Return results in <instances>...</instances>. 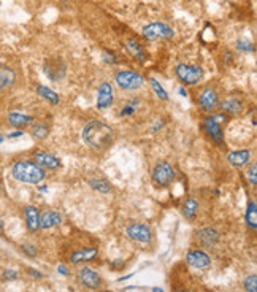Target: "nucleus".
<instances>
[{
    "label": "nucleus",
    "instance_id": "10",
    "mask_svg": "<svg viewBox=\"0 0 257 292\" xmlns=\"http://www.w3.org/2000/svg\"><path fill=\"white\" fill-rule=\"evenodd\" d=\"M113 86L110 83H102L100 87H98V95H97V108L100 110H106L110 108L113 104Z\"/></svg>",
    "mask_w": 257,
    "mask_h": 292
},
{
    "label": "nucleus",
    "instance_id": "22",
    "mask_svg": "<svg viewBox=\"0 0 257 292\" xmlns=\"http://www.w3.org/2000/svg\"><path fill=\"white\" fill-rule=\"evenodd\" d=\"M197 211H199V202L195 199H187L184 204V216L187 219H194Z\"/></svg>",
    "mask_w": 257,
    "mask_h": 292
},
{
    "label": "nucleus",
    "instance_id": "36",
    "mask_svg": "<svg viewBox=\"0 0 257 292\" xmlns=\"http://www.w3.org/2000/svg\"><path fill=\"white\" fill-rule=\"evenodd\" d=\"M31 275H32V276L35 275V276H38V278H42V275H40V271H37V270H31Z\"/></svg>",
    "mask_w": 257,
    "mask_h": 292
},
{
    "label": "nucleus",
    "instance_id": "41",
    "mask_svg": "<svg viewBox=\"0 0 257 292\" xmlns=\"http://www.w3.org/2000/svg\"><path fill=\"white\" fill-rule=\"evenodd\" d=\"M103 292H108V290H103Z\"/></svg>",
    "mask_w": 257,
    "mask_h": 292
},
{
    "label": "nucleus",
    "instance_id": "9",
    "mask_svg": "<svg viewBox=\"0 0 257 292\" xmlns=\"http://www.w3.org/2000/svg\"><path fill=\"white\" fill-rule=\"evenodd\" d=\"M127 235L135 241H140V243H148L151 241V229L145 224H131L127 227Z\"/></svg>",
    "mask_w": 257,
    "mask_h": 292
},
{
    "label": "nucleus",
    "instance_id": "1",
    "mask_svg": "<svg viewBox=\"0 0 257 292\" xmlns=\"http://www.w3.org/2000/svg\"><path fill=\"white\" fill-rule=\"evenodd\" d=\"M83 140L87 146L95 151H103L113 143L114 130L100 121H91L83 129Z\"/></svg>",
    "mask_w": 257,
    "mask_h": 292
},
{
    "label": "nucleus",
    "instance_id": "12",
    "mask_svg": "<svg viewBox=\"0 0 257 292\" xmlns=\"http://www.w3.org/2000/svg\"><path fill=\"white\" fill-rule=\"evenodd\" d=\"M80 281L89 289H97L102 284V278L98 276L97 271H94L92 268H87V267L80 270Z\"/></svg>",
    "mask_w": 257,
    "mask_h": 292
},
{
    "label": "nucleus",
    "instance_id": "23",
    "mask_svg": "<svg viewBox=\"0 0 257 292\" xmlns=\"http://www.w3.org/2000/svg\"><path fill=\"white\" fill-rule=\"evenodd\" d=\"M37 94L40 95V97H43V99H46V100H49L51 104H59V95L54 92V90H51L46 86H38L37 87Z\"/></svg>",
    "mask_w": 257,
    "mask_h": 292
},
{
    "label": "nucleus",
    "instance_id": "26",
    "mask_svg": "<svg viewBox=\"0 0 257 292\" xmlns=\"http://www.w3.org/2000/svg\"><path fill=\"white\" fill-rule=\"evenodd\" d=\"M127 48H128V51H131L135 57H138L140 60L145 59V51H143V48L140 46V43L135 42V40H128V42H127Z\"/></svg>",
    "mask_w": 257,
    "mask_h": 292
},
{
    "label": "nucleus",
    "instance_id": "30",
    "mask_svg": "<svg viewBox=\"0 0 257 292\" xmlns=\"http://www.w3.org/2000/svg\"><path fill=\"white\" fill-rule=\"evenodd\" d=\"M236 48L238 49H241V51H246V53H249V51H252V43L251 42H248V40H240L238 43H236Z\"/></svg>",
    "mask_w": 257,
    "mask_h": 292
},
{
    "label": "nucleus",
    "instance_id": "32",
    "mask_svg": "<svg viewBox=\"0 0 257 292\" xmlns=\"http://www.w3.org/2000/svg\"><path fill=\"white\" fill-rule=\"evenodd\" d=\"M18 278V273L13 270H7L4 273V279H16Z\"/></svg>",
    "mask_w": 257,
    "mask_h": 292
},
{
    "label": "nucleus",
    "instance_id": "31",
    "mask_svg": "<svg viewBox=\"0 0 257 292\" xmlns=\"http://www.w3.org/2000/svg\"><path fill=\"white\" fill-rule=\"evenodd\" d=\"M248 178L251 181V184H255L257 183V165L255 164H252L251 168L248 170Z\"/></svg>",
    "mask_w": 257,
    "mask_h": 292
},
{
    "label": "nucleus",
    "instance_id": "29",
    "mask_svg": "<svg viewBox=\"0 0 257 292\" xmlns=\"http://www.w3.org/2000/svg\"><path fill=\"white\" fill-rule=\"evenodd\" d=\"M244 289L248 292H255L257 290V276L255 275H251L244 279Z\"/></svg>",
    "mask_w": 257,
    "mask_h": 292
},
{
    "label": "nucleus",
    "instance_id": "33",
    "mask_svg": "<svg viewBox=\"0 0 257 292\" xmlns=\"http://www.w3.org/2000/svg\"><path fill=\"white\" fill-rule=\"evenodd\" d=\"M135 112V108L134 107H125V110H122V116H125V115H131V113H134Z\"/></svg>",
    "mask_w": 257,
    "mask_h": 292
},
{
    "label": "nucleus",
    "instance_id": "4",
    "mask_svg": "<svg viewBox=\"0 0 257 292\" xmlns=\"http://www.w3.org/2000/svg\"><path fill=\"white\" fill-rule=\"evenodd\" d=\"M116 83L121 89L135 90V89H140L143 86L145 78L140 73L132 72V70H125V72H119L116 75Z\"/></svg>",
    "mask_w": 257,
    "mask_h": 292
},
{
    "label": "nucleus",
    "instance_id": "38",
    "mask_svg": "<svg viewBox=\"0 0 257 292\" xmlns=\"http://www.w3.org/2000/svg\"><path fill=\"white\" fill-rule=\"evenodd\" d=\"M153 292H164V290H162V289H159V287H154V289H153Z\"/></svg>",
    "mask_w": 257,
    "mask_h": 292
},
{
    "label": "nucleus",
    "instance_id": "21",
    "mask_svg": "<svg viewBox=\"0 0 257 292\" xmlns=\"http://www.w3.org/2000/svg\"><path fill=\"white\" fill-rule=\"evenodd\" d=\"M221 107L225 110V112H229V113H240L241 112V108H243V104H241V100H238L236 97H232V99H227L224 100V102L221 104Z\"/></svg>",
    "mask_w": 257,
    "mask_h": 292
},
{
    "label": "nucleus",
    "instance_id": "14",
    "mask_svg": "<svg viewBox=\"0 0 257 292\" xmlns=\"http://www.w3.org/2000/svg\"><path fill=\"white\" fill-rule=\"evenodd\" d=\"M187 262L195 268H205L211 264V259L208 254L203 253V251L197 249V251H191V253L187 254Z\"/></svg>",
    "mask_w": 257,
    "mask_h": 292
},
{
    "label": "nucleus",
    "instance_id": "6",
    "mask_svg": "<svg viewBox=\"0 0 257 292\" xmlns=\"http://www.w3.org/2000/svg\"><path fill=\"white\" fill-rule=\"evenodd\" d=\"M143 35L148 40H159V38H172L175 35L173 29L162 23H154L143 29Z\"/></svg>",
    "mask_w": 257,
    "mask_h": 292
},
{
    "label": "nucleus",
    "instance_id": "27",
    "mask_svg": "<svg viewBox=\"0 0 257 292\" xmlns=\"http://www.w3.org/2000/svg\"><path fill=\"white\" fill-rule=\"evenodd\" d=\"M48 132H49V129L45 124H37L32 129V137L37 138V140H43V138L48 137Z\"/></svg>",
    "mask_w": 257,
    "mask_h": 292
},
{
    "label": "nucleus",
    "instance_id": "28",
    "mask_svg": "<svg viewBox=\"0 0 257 292\" xmlns=\"http://www.w3.org/2000/svg\"><path fill=\"white\" fill-rule=\"evenodd\" d=\"M151 86H153V89H154V92L157 94V97L159 99H162V100H167L169 99V94L165 92V89L157 83V79H154V78H151Z\"/></svg>",
    "mask_w": 257,
    "mask_h": 292
},
{
    "label": "nucleus",
    "instance_id": "35",
    "mask_svg": "<svg viewBox=\"0 0 257 292\" xmlns=\"http://www.w3.org/2000/svg\"><path fill=\"white\" fill-rule=\"evenodd\" d=\"M59 271H61L62 275H68V270L64 265H59Z\"/></svg>",
    "mask_w": 257,
    "mask_h": 292
},
{
    "label": "nucleus",
    "instance_id": "8",
    "mask_svg": "<svg viewBox=\"0 0 257 292\" xmlns=\"http://www.w3.org/2000/svg\"><path fill=\"white\" fill-rule=\"evenodd\" d=\"M203 127L206 130V134L211 137L213 142H216L217 145H222L224 143V132H222V127L221 124L217 123L214 116L210 118H205L203 119Z\"/></svg>",
    "mask_w": 257,
    "mask_h": 292
},
{
    "label": "nucleus",
    "instance_id": "37",
    "mask_svg": "<svg viewBox=\"0 0 257 292\" xmlns=\"http://www.w3.org/2000/svg\"><path fill=\"white\" fill-rule=\"evenodd\" d=\"M180 94H181V95H184V97H186V95H187V92H186V90H184V89H183V87H181V89H180Z\"/></svg>",
    "mask_w": 257,
    "mask_h": 292
},
{
    "label": "nucleus",
    "instance_id": "34",
    "mask_svg": "<svg viewBox=\"0 0 257 292\" xmlns=\"http://www.w3.org/2000/svg\"><path fill=\"white\" fill-rule=\"evenodd\" d=\"M21 135H23V132H21V130H16V132L10 134V135H8V138H16V137H21Z\"/></svg>",
    "mask_w": 257,
    "mask_h": 292
},
{
    "label": "nucleus",
    "instance_id": "16",
    "mask_svg": "<svg viewBox=\"0 0 257 292\" xmlns=\"http://www.w3.org/2000/svg\"><path fill=\"white\" fill-rule=\"evenodd\" d=\"M16 83V73L7 65L0 64V90L12 87Z\"/></svg>",
    "mask_w": 257,
    "mask_h": 292
},
{
    "label": "nucleus",
    "instance_id": "17",
    "mask_svg": "<svg viewBox=\"0 0 257 292\" xmlns=\"http://www.w3.org/2000/svg\"><path fill=\"white\" fill-rule=\"evenodd\" d=\"M24 213L27 219V227L31 232H35L37 229H40V213H38L35 207H26Z\"/></svg>",
    "mask_w": 257,
    "mask_h": 292
},
{
    "label": "nucleus",
    "instance_id": "20",
    "mask_svg": "<svg viewBox=\"0 0 257 292\" xmlns=\"http://www.w3.org/2000/svg\"><path fill=\"white\" fill-rule=\"evenodd\" d=\"M98 251L95 248H86L83 251H78L72 256V262L73 264H80V262H86V260H92L97 256Z\"/></svg>",
    "mask_w": 257,
    "mask_h": 292
},
{
    "label": "nucleus",
    "instance_id": "19",
    "mask_svg": "<svg viewBox=\"0 0 257 292\" xmlns=\"http://www.w3.org/2000/svg\"><path fill=\"white\" fill-rule=\"evenodd\" d=\"M8 121L13 127H26L34 123V118L27 116V115H21V113H10Z\"/></svg>",
    "mask_w": 257,
    "mask_h": 292
},
{
    "label": "nucleus",
    "instance_id": "39",
    "mask_svg": "<svg viewBox=\"0 0 257 292\" xmlns=\"http://www.w3.org/2000/svg\"><path fill=\"white\" fill-rule=\"evenodd\" d=\"M4 140H5V137H4L2 134H0V143H2V142H4Z\"/></svg>",
    "mask_w": 257,
    "mask_h": 292
},
{
    "label": "nucleus",
    "instance_id": "24",
    "mask_svg": "<svg viewBox=\"0 0 257 292\" xmlns=\"http://www.w3.org/2000/svg\"><path fill=\"white\" fill-rule=\"evenodd\" d=\"M89 184L92 186V189L98 190V192H102V194H106V192H110L111 190L110 183H108L106 179H102V178H94V179L89 181Z\"/></svg>",
    "mask_w": 257,
    "mask_h": 292
},
{
    "label": "nucleus",
    "instance_id": "25",
    "mask_svg": "<svg viewBox=\"0 0 257 292\" xmlns=\"http://www.w3.org/2000/svg\"><path fill=\"white\" fill-rule=\"evenodd\" d=\"M246 223H248V226H251V229L257 227V207H255V202H251L248 205V211H246Z\"/></svg>",
    "mask_w": 257,
    "mask_h": 292
},
{
    "label": "nucleus",
    "instance_id": "18",
    "mask_svg": "<svg viewBox=\"0 0 257 292\" xmlns=\"http://www.w3.org/2000/svg\"><path fill=\"white\" fill-rule=\"evenodd\" d=\"M227 159H229V162L235 167H241L244 164L249 162L251 159V153L248 149H243V151H233V153H230L229 156H227Z\"/></svg>",
    "mask_w": 257,
    "mask_h": 292
},
{
    "label": "nucleus",
    "instance_id": "2",
    "mask_svg": "<svg viewBox=\"0 0 257 292\" xmlns=\"http://www.w3.org/2000/svg\"><path fill=\"white\" fill-rule=\"evenodd\" d=\"M12 175L16 181H21V183L27 184H38L45 179L46 173L45 170L35 164V162H29V160H19L12 168Z\"/></svg>",
    "mask_w": 257,
    "mask_h": 292
},
{
    "label": "nucleus",
    "instance_id": "15",
    "mask_svg": "<svg viewBox=\"0 0 257 292\" xmlns=\"http://www.w3.org/2000/svg\"><path fill=\"white\" fill-rule=\"evenodd\" d=\"M62 223V216L54 210H48L43 215H40V227L42 229H51Z\"/></svg>",
    "mask_w": 257,
    "mask_h": 292
},
{
    "label": "nucleus",
    "instance_id": "7",
    "mask_svg": "<svg viewBox=\"0 0 257 292\" xmlns=\"http://www.w3.org/2000/svg\"><path fill=\"white\" fill-rule=\"evenodd\" d=\"M199 105L202 107L203 112H213L217 107H219V97H217V92L213 87H205L200 94L199 99Z\"/></svg>",
    "mask_w": 257,
    "mask_h": 292
},
{
    "label": "nucleus",
    "instance_id": "3",
    "mask_svg": "<svg viewBox=\"0 0 257 292\" xmlns=\"http://www.w3.org/2000/svg\"><path fill=\"white\" fill-rule=\"evenodd\" d=\"M176 76L181 79L184 84L194 86L203 78V70L202 67L197 65H189V64H180L176 67Z\"/></svg>",
    "mask_w": 257,
    "mask_h": 292
},
{
    "label": "nucleus",
    "instance_id": "5",
    "mask_svg": "<svg viewBox=\"0 0 257 292\" xmlns=\"http://www.w3.org/2000/svg\"><path fill=\"white\" fill-rule=\"evenodd\" d=\"M153 179L157 186L167 187L175 179V170L169 162H159L153 170Z\"/></svg>",
    "mask_w": 257,
    "mask_h": 292
},
{
    "label": "nucleus",
    "instance_id": "11",
    "mask_svg": "<svg viewBox=\"0 0 257 292\" xmlns=\"http://www.w3.org/2000/svg\"><path fill=\"white\" fill-rule=\"evenodd\" d=\"M35 159V164L40 165L43 170L45 168H49V170H54V168H59L61 167V160H59L56 156L49 154V153H45V151H38L34 156Z\"/></svg>",
    "mask_w": 257,
    "mask_h": 292
},
{
    "label": "nucleus",
    "instance_id": "40",
    "mask_svg": "<svg viewBox=\"0 0 257 292\" xmlns=\"http://www.w3.org/2000/svg\"><path fill=\"white\" fill-rule=\"evenodd\" d=\"M176 292H191V290H176Z\"/></svg>",
    "mask_w": 257,
    "mask_h": 292
},
{
    "label": "nucleus",
    "instance_id": "13",
    "mask_svg": "<svg viewBox=\"0 0 257 292\" xmlns=\"http://www.w3.org/2000/svg\"><path fill=\"white\" fill-rule=\"evenodd\" d=\"M197 240H199L205 248H213L217 243V240H219V234L211 227H205L197 232Z\"/></svg>",
    "mask_w": 257,
    "mask_h": 292
}]
</instances>
